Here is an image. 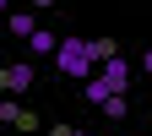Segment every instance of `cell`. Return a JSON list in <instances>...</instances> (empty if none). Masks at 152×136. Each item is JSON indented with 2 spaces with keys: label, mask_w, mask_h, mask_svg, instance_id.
I'll return each instance as SVG.
<instances>
[{
  "label": "cell",
  "mask_w": 152,
  "mask_h": 136,
  "mask_svg": "<svg viewBox=\"0 0 152 136\" xmlns=\"http://www.w3.org/2000/svg\"><path fill=\"white\" fill-rule=\"evenodd\" d=\"M141 71H147V76H152V49H147V54H141Z\"/></svg>",
  "instance_id": "obj_11"
},
{
  "label": "cell",
  "mask_w": 152,
  "mask_h": 136,
  "mask_svg": "<svg viewBox=\"0 0 152 136\" xmlns=\"http://www.w3.org/2000/svg\"><path fill=\"white\" fill-rule=\"evenodd\" d=\"M98 76H103V82H109L114 93H125V87H130V60L120 54V60H109V65H98Z\"/></svg>",
  "instance_id": "obj_3"
},
{
  "label": "cell",
  "mask_w": 152,
  "mask_h": 136,
  "mask_svg": "<svg viewBox=\"0 0 152 136\" xmlns=\"http://www.w3.org/2000/svg\"><path fill=\"white\" fill-rule=\"evenodd\" d=\"M27 87H33V65L27 60L0 65V98H16V93H27Z\"/></svg>",
  "instance_id": "obj_2"
},
{
  "label": "cell",
  "mask_w": 152,
  "mask_h": 136,
  "mask_svg": "<svg viewBox=\"0 0 152 136\" xmlns=\"http://www.w3.org/2000/svg\"><path fill=\"white\" fill-rule=\"evenodd\" d=\"M54 65H60L65 76H76V82L98 76V65H92V49H87V38H60V49H54Z\"/></svg>",
  "instance_id": "obj_1"
},
{
  "label": "cell",
  "mask_w": 152,
  "mask_h": 136,
  "mask_svg": "<svg viewBox=\"0 0 152 136\" xmlns=\"http://www.w3.org/2000/svg\"><path fill=\"white\" fill-rule=\"evenodd\" d=\"M33 6H38V11H44V6H54V0H33Z\"/></svg>",
  "instance_id": "obj_12"
},
{
  "label": "cell",
  "mask_w": 152,
  "mask_h": 136,
  "mask_svg": "<svg viewBox=\"0 0 152 136\" xmlns=\"http://www.w3.org/2000/svg\"><path fill=\"white\" fill-rule=\"evenodd\" d=\"M0 11H6V0H0Z\"/></svg>",
  "instance_id": "obj_13"
},
{
  "label": "cell",
  "mask_w": 152,
  "mask_h": 136,
  "mask_svg": "<svg viewBox=\"0 0 152 136\" xmlns=\"http://www.w3.org/2000/svg\"><path fill=\"white\" fill-rule=\"evenodd\" d=\"M27 49H33V54H38V60H44V54H54V49H60V38H54V33H49V27H38V33H33V38H27Z\"/></svg>",
  "instance_id": "obj_6"
},
{
  "label": "cell",
  "mask_w": 152,
  "mask_h": 136,
  "mask_svg": "<svg viewBox=\"0 0 152 136\" xmlns=\"http://www.w3.org/2000/svg\"><path fill=\"white\" fill-rule=\"evenodd\" d=\"M6 120H11V125L22 120V109H16V98H0V125H6Z\"/></svg>",
  "instance_id": "obj_9"
},
{
  "label": "cell",
  "mask_w": 152,
  "mask_h": 136,
  "mask_svg": "<svg viewBox=\"0 0 152 136\" xmlns=\"http://www.w3.org/2000/svg\"><path fill=\"white\" fill-rule=\"evenodd\" d=\"M103 114H109V120H125V114H130V104H125V93H120V98H109V104H103Z\"/></svg>",
  "instance_id": "obj_8"
},
{
  "label": "cell",
  "mask_w": 152,
  "mask_h": 136,
  "mask_svg": "<svg viewBox=\"0 0 152 136\" xmlns=\"http://www.w3.org/2000/svg\"><path fill=\"white\" fill-rule=\"evenodd\" d=\"M11 33H16V38H33V33H38V16H33V11H16V16H11Z\"/></svg>",
  "instance_id": "obj_7"
},
{
  "label": "cell",
  "mask_w": 152,
  "mask_h": 136,
  "mask_svg": "<svg viewBox=\"0 0 152 136\" xmlns=\"http://www.w3.org/2000/svg\"><path fill=\"white\" fill-rule=\"evenodd\" d=\"M87 49H92V65H109V60H120V44H114V38H87Z\"/></svg>",
  "instance_id": "obj_5"
},
{
  "label": "cell",
  "mask_w": 152,
  "mask_h": 136,
  "mask_svg": "<svg viewBox=\"0 0 152 136\" xmlns=\"http://www.w3.org/2000/svg\"><path fill=\"white\" fill-rule=\"evenodd\" d=\"M82 93H87V104H92V109H103L109 98H120V93H114L103 76H87V82H82Z\"/></svg>",
  "instance_id": "obj_4"
},
{
  "label": "cell",
  "mask_w": 152,
  "mask_h": 136,
  "mask_svg": "<svg viewBox=\"0 0 152 136\" xmlns=\"http://www.w3.org/2000/svg\"><path fill=\"white\" fill-rule=\"evenodd\" d=\"M49 136H92V131H82V125H49Z\"/></svg>",
  "instance_id": "obj_10"
}]
</instances>
